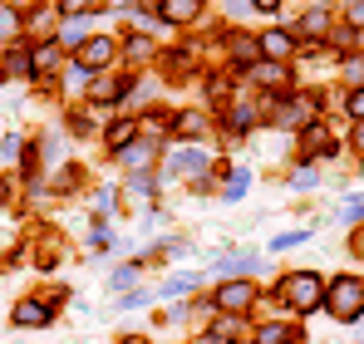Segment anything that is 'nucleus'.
Masks as SVG:
<instances>
[{
	"instance_id": "39448f33",
	"label": "nucleus",
	"mask_w": 364,
	"mask_h": 344,
	"mask_svg": "<svg viewBox=\"0 0 364 344\" xmlns=\"http://www.w3.org/2000/svg\"><path fill=\"white\" fill-rule=\"evenodd\" d=\"M15 325H25V330H40V325H50V310H45V300H20V305H15Z\"/></svg>"
},
{
	"instance_id": "cd10ccee",
	"label": "nucleus",
	"mask_w": 364,
	"mask_h": 344,
	"mask_svg": "<svg viewBox=\"0 0 364 344\" xmlns=\"http://www.w3.org/2000/svg\"><path fill=\"white\" fill-rule=\"evenodd\" d=\"M202 344H227V340H222V335H217V340H212V335H207V340H202Z\"/></svg>"
},
{
	"instance_id": "b1692460",
	"label": "nucleus",
	"mask_w": 364,
	"mask_h": 344,
	"mask_svg": "<svg viewBox=\"0 0 364 344\" xmlns=\"http://www.w3.org/2000/svg\"><path fill=\"white\" fill-rule=\"evenodd\" d=\"M10 5H15V10H30V5H35V0H10Z\"/></svg>"
},
{
	"instance_id": "a211bd4d",
	"label": "nucleus",
	"mask_w": 364,
	"mask_h": 344,
	"mask_svg": "<svg viewBox=\"0 0 364 344\" xmlns=\"http://www.w3.org/2000/svg\"><path fill=\"white\" fill-rule=\"evenodd\" d=\"M350 114L364 123V89H355V94H350Z\"/></svg>"
},
{
	"instance_id": "423d86ee",
	"label": "nucleus",
	"mask_w": 364,
	"mask_h": 344,
	"mask_svg": "<svg viewBox=\"0 0 364 344\" xmlns=\"http://www.w3.org/2000/svg\"><path fill=\"white\" fill-rule=\"evenodd\" d=\"M261 50H266L271 59H286L291 50H296V40H291L286 30H266V35H261Z\"/></svg>"
},
{
	"instance_id": "dca6fc26",
	"label": "nucleus",
	"mask_w": 364,
	"mask_h": 344,
	"mask_svg": "<svg viewBox=\"0 0 364 344\" xmlns=\"http://www.w3.org/2000/svg\"><path fill=\"white\" fill-rule=\"evenodd\" d=\"M192 281H197V276H173V281L163 286V295H182V290H192Z\"/></svg>"
},
{
	"instance_id": "6ab92c4d",
	"label": "nucleus",
	"mask_w": 364,
	"mask_h": 344,
	"mask_svg": "<svg viewBox=\"0 0 364 344\" xmlns=\"http://www.w3.org/2000/svg\"><path fill=\"white\" fill-rule=\"evenodd\" d=\"M133 281H138V271H128V266H123L119 276H114V286H119V290H128V286H133Z\"/></svg>"
},
{
	"instance_id": "4468645a",
	"label": "nucleus",
	"mask_w": 364,
	"mask_h": 344,
	"mask_svg": "<svg viewBox=\"0 0 364 344\" xmlns=\"http://www.w3.org/2000/svg\"><path fill=\"white\" fill-rule=\"evenodd\" d=\"M123 158H128L133 168H148V158H153V148H148V143H138V148H128Z\"/></svg>"
},
{
	"instance_id": "a878e982",
	"label": "nucleus",
	"mask_w": 364,
	"mask_h": 344,
	"mask_svg": "<svg viewBox=\"0 0 364 344\" xmlns=\"http://www.w3.org/2000/svg\"><path fill=\"white\" fill-rule=\"evenodd\" d=\"M5 197H10V182H0V202H5Z\"/></svg>"
},
{
	"instance_id": "9b49d317",
	"label": "nucleus",
	"mask_w": 364,
	"mask_h": 344,
	"mask_svg": "<svg viewBox=\"0 0 364 344\" xmlns=\"http://www.w3.org/2000/svg\"><path fill=\"white\" fill-rule=\"evenodd\" d=\"M256 340H261V344H286V340L296 344V330L286 335V325H261V335H256Z\"/></svg>"
},
{
	"instance_id": "20e7f679",
	"label": "nucleus",
	"mask_w": 364,
	"mask_h": 344,
	"mask_svg": "<svg viewBox=\"0 0 364 344\" xmlns=\"http://www.w3.org/2000/svg\"><path fill=\"white\" fill-rule=\"evenodd\" d=\"M109 59H114V40H84L79 45V64L84 69H104Z\"/></svg>"
},
{
	"instance_id": "9d476101",
	"label": "nucleus",
	"mask_w": 364,
	"mask_h": 344,
	"mask_svg": "<svg viewBox=\"0 0 364 344\" xmlns=\"http://www.w3.org/2000/svg\"><path fill=\"white\" fill-rule=\"evenodd\" d=\"M178 133H182V138H202V133H207V118H202V114H182L178 118Z\"/></svg>"
},
{
	"instance_id": "f3484780",
	"label": "nucleus",
	"mask_w": 364,
	"mask_h": 344,
	"mask_svg": "<svg viewBox=\"0 0 364 344\" xmlns=\"http://www.w3.org/2000/svg\"><path fill=\"white\" fill-rule=\"evenodd\" d=\"M296 241H305V231H286V236H276L271 246H276V251H286V246H296Z\"/></svg>"
},
{
	"instance_id": "6e6552de",
	"label": "nucleus",
	"mask_w": 364,
	"mask_h": 344,
	"mask_svg": "<svg viewBox=\"0 0 364 344\" xmlns=\"http://www.w3.org/2000/svg\"><path fill=\"white\" fill-rule=\"evenodd\" d=\"M163 15H168L173 25H187V20H197V0H168Z\"/></svg>"
},
{
	"instance_id": "aec40b11",
	"label": "nucleus",
	"mask_w": 364,
	"mask_h": 344,
	"mask_svg": "<svg viewBox=\"0 0 364 344\" xmlns=\"http://www.w3.org/2000/svg\"><path fill=\"white\" fill-rule=\"evenodd\" d=\"M301 30H305V35H320V30H325V15H310Z\"/></svg>"
},
{
	"instance_id": "7ed1b4c3",
	"label": "nucleus",
	"mask_w": 364,
	"mask_h": 344,
	"mask_svg": "<svg viewBox=\"0 0 364 344\" xmlns=\"http://www.w3.org/2000/svg\"><path fill=\"white\" fill-rule=\"evenodd\" d=\"M251 300H256V286H251V281H232V286L217 290V305L232 310V315H237V310H251Z\"/></svg>"
},
{
	"instance_id": "ddd939ff",
	"label": "nucleus",
	"mask_w": 364,
	"mask_h": 344,
	"mask_svg": "<svg viewBox=\"0 0 364 344\" xmlns=\"http://www.w3.org/2000/svg\"><path fill=\"white\" fill-rule=\"evenodd\" d=\"M128 138H133V123H114V128H109V143H114V148H128Z\"/></svg>"
},
{
	"instance_id": "412c9836",
	"label": "nucleus",
	"mask_w": 364,
	"mask_h": 344,
	"mask_svg": "<svg viewBox=\"0 0 364 344\" xmlns=\"http://www.w3.org/2000/svg\"><path fill=\"white\" fill-rule=\"evenodd\" d=\"M256 10H281V0H256Z\"/></svg>"
},
{
	"instance_id": "393cba45",
	"label": "nucleus",
	"mask_w": 364,
	"mask_h": 344,
	"mask_svg": "<svg viewBox=\"0 0 364 344\" xmlns=\"http://www.w3.org/2000/svg\"><path fill=\"white\" fill-rule=\"evenodd\" d=\"M355 143H360V148H364V123H360V128H355Z\"/></svg>"
},
{
	"instance_id": "f8f14e48",
	"label": "nucleus",
	"mask_w": 364,
	"mask_h": 344,
	"mask_svg": "<svg viewBox=\"0 0 364 344\" xmlns=\"http://www.w3.org/2000/svg\"><path fill=\"white\" fill-rule=\"evenodd\" d=\"M305 148H310V153H325V148H335V143H330L325 128H310V133H305Z\"/></svg>"
},
{
	"instance_id": "5701e85b",
	"label": "nucleus",
	"mask_w": 364,
	"mask_h": 344,
	"mask_svg": "<svg viewBox=\"0 0 364 344\" xmlns=\"http://www.w3.org/2000/svg\"><path fill=\"white\" fill-rule=\"evenodd\" d=\"M64 10H84V0H64Z\"/></svg>"
},
{
	"instance_id": "2eb2a0df",
	"label": "nucleus",
	"mask_w": 364,
	"mask_h": 344,
	"mask_svg": "<svg viewBox=\"0 0 364 344\" xmlns=\"http://www.w3.org/2000/svg\"><path fill=\"white\" fill-rule=\"evenodd\" d=\"M246 182H251V172L237 168V172H232V182H227V192H232V197H242V192H246Z\"/></svg>"
},
{
	"instance_id": "4be33fe9",
	"label": "nucleus",
	"mask_w": 364,
	"mask_h": 344,
	"mask_svg": "<svg viewBox=\"0 0 364 344\" xmlns=\"http://www.w3.org/2000/svg\"><path fill=\"white\" fill-rule=\"evenodd\" d=\"M350 20H355V25H364V5H355V10H350Z\"/></svg>"
},
{
	"instance_id": "f03ea898",
	"label": "nucleus",
	"mask_w": 364,
	"mask_h": 344,
	"mask_svg": "<svg viewBox=\"0 0 364 344\" xmlns=\"http://www.w3.org/2000/svg\"><path fill=\"white\" fill-rule=\"evenodd\" d=\"M281 300H286L296 315H310L315 305H325V281H320L315 271H296V276H286V286H281Z\"/></svg>"
},
{
	"instance_id": "1a4fd4ad",
	"label": "nucleus",
	"mask_w": 364,
	"mask_h": 344,
	"mask_svg": "<svg viewBox=\"0 0 364 344\" xmlns=\"http://www.w3.org/2000/svg\"><path fill=\"white\" fill-rule=\"evenodd\" d=\"M55 64H60V50H55V45H40L35 59H30V69H35V74H50Z\"/></svg>"
},
{
	"instance_id": "0eeeda50",
	"label": "nucleus",
	"mask_w": 364,
	"mask_h": 344,
	"mask_svg": "<svg viewBox=\"0 0 364 344\" xmlns=\"http://www.w3.org/2000/svg\"><path fill=\"white\" fill-rule=\"evenodd\" d=\"M89 99H99V104L123 99V79H94V84H89Z\"/></svg>"
},
{
	"instance_id": "bb28decb",
	"label": "nucleus",
	"mask_w": 364,
	"mask_h": 344,
	"mask_svg": "<svg viewBox=\"0 0 364 344\" xmlns=\"http://www.w3.org/2000/svg\"><path fill=\"white\" fill-rule=\"evenodd\" d=\"M355 251H364V231H360V236H355Z\"/></svg>"
},
{
	"instance_id": "f257e3e1",
	"label": "nucleus",
	"mask_w": 364,
	"mask_h": 344,
	"mask_svg": "<svg viewBox=\"0 0 364 344\" xmlns=\"http://www.w3.org/2000/svg\"><path fill=\"white\" fill-rule=\"evenodd\" d=\"M325 305H330V315L335 320H360L364 315V281L360 276H335L330 281V290H325Z\"/></svg>"
}]
</instances>
